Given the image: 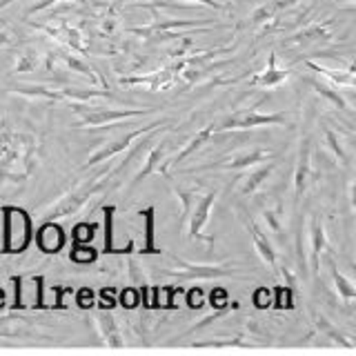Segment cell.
I'll return each mask as SVG.
<instances>
[{"instance_id":"6da1fadb","label":"cell","mask_w":356,"mask_h":356,"mask_svg":"<svg viewBox=\"0 0 356 356\" xmlns=\"http://www.w3.org/2000/svg\"><path fill=\"white\" fill-rule=\"evenodd\" d=\"M33 241V222L29 211L16 205L3 207V252L22 254Z\"/></svg>"},{"instance_id":"7a4b0ae2","label":"cell","mask_w":356,"mask_h":356,"mask_svg":"<svg viewBox=\"0 0 356 356\" xmlns=\"http://www.w3.org/2000/svg\"><path fill=\"white\" fill-rule=\"evenodd\" d=\"M127 163H120L116 170L111 172H100L96 176L89 178L87 183H83L81 187H76L74 192H70L65 198H60L58 203H56L49 211H47V218L49 220H56V218H63V216H70V214H76L78 209H81L85 203H89L98 192H103V189L107 187V183L114 178L122 167H125Z\"/></svg>"},{"instance_id":"3957f363","label":"cell","mask_w":356,"mask_h":356,"mask_svg":"<svg viewBox=\"0 0 356 356\" xmlns=\"http://www.w3.org/2000/svg\"><path fill=\"white\" fill-rule=\"evenodd\" d=\"M72 109L76 111L78 116V125L81 127H109L116 125L120 120L127 118H136V116H145L152 114L154 109H109V107H87L83 103H72Z\"/></svg>"},{"instance_id":"277c9868","label":"cell","mask_w":356,"mask_h":356,"mask_svg":"<svg viewBox=\"0 0 356 356\" xmlns=\"http://www.w3.org/2000/svg\"><path fill=\"white\" fill-rule=\"evenodd\" d=\"M276 159V152L270 147H248V149H241V152H234L229 156H222L216 163H205V165H198L192 167L189 172H207V170H218V172H234V170H245V167H254L259 163H267V161H274Z\"/></svg>"},{"instance_id":"5b68a950","label":"cell","mask_w":356,"mask_h":356,"mask_svg":"<svg viewBox=\"0 0 356 356\" xmlns=\"http://www.w3.org/2000/svg\"><path fill=\"white\" fill-rule=\"evenodd\" d=\"M289 116L285 111H263L259 107H250L245 111L227 116L216 125V131H232V129H254V127H267V125H287Z\"/></svg>"},{"instance_id":"8992f818","label":"cell","mask_w":356,"mask_h":356,"mask_svg":"<svg viewBox=\"0 0 356 356\" xmlns=\"http://www.w3.org/2000/svg\"><path fill=\"white\" fill-rule=\"evenodd\" d=\"M192 63V56L189 58H181L172 65L163 67V70L154 72V74H143V76H122L120 85H145L149 87L152 92H167L170 87H174V83L178 81V74L185 70V65Z\"/></svg>"},{"instance_id":"52a82bcc","label":"cell","mask_w":356,"mask_h":356,"mask_svg":"<svg viewBox=\"0 0 356 356\" xmlns=\"http://www.w3.org/2000/svg\"><path fill=\"white\" fill-rule=\"evenodd\" d=\"M165 125H170V122H167V120H156V122H152V125H145V127H138V129H134V131L125 134V136H120V138H116L114 143H109V145H105V147H100L98 152H94V154L87 159L85 167H94V165H100V163H107L109 159H114V156H116L118 152H125L136 138L147 136V134H152V131H156V129H161V127H165Z\"/></svg>"},{"instance_id":"ba28073f","label":"cell","mask_w":356,"mask_h":356,"mask_svg":"<svg viewBox=\"0 0 356 356\" xmlns=\"http://www.w3.org/2000/svg\"><path fill=\"white\" fill-rule=\"evenodd\" d=\"M214 203H216V192H207L196 200L192 214H189V218H187L189 220V241L214 245V236H207L205 234V225L209 220V211H211V207H214Z\"/></svg>"},{"instance_id":"9c48e42d","label":"cell","mask_w":356,"mask_h":356,"mask_svg":"<svg viewBox=\"0 0 356 356\" xmlns=\"http://www.w3.org/2000/svg\"><path fill=\"white\" fill-rule=\"evenodd\" d=\"M214 134H216V125H214V122H211V125H207V127H203V129H198V131L194 134V136L183 145V149H181V152H176V154L172 156V159H165V161L159 165V170H156V172L163 174V176H170V170H172V167H178L183 161H187L189 156H192L196 149L203 147V145H205L211 136H214Z\"/></svg>"},{"instance_id":"30bf717a","label":"cell","mask_w":356,"mask_h":356,"mask_svg":"<svg viewBox=\"0 0 356 356\" xmlns=\"http://www.w3.org/2000/svg\"><path fill=\"white\" fill-rule=\"evenodd\" d=\"M312 136L309 134H303L298 143V159H296V170H294V194L296 200L303 198L305 189L309 185V178H312Z\"/></svg>"},{"instance_id":"8fae6325","label":"cell","mask_w":356,"mask_h":356,"mask_svg":"<svg viewBox=\"0 0 356 356\" xmlns=\"http://www.w3.org/2000/svg\"><path fill=\"white\" fill-rule=\"evenodd\" d=\"M238 214H241L243 225L248 227V232H250L252 243H254V250L259 252L261 259H263L267 265H270L274 272H276V270H278V263H276V252H274V248H272L270 238H267V234L261 229V225H259V222H256V220H254L250 214H245L243 207H238Z\"/></svg>"},{"instance_id":"7c38bea8","label":"cell","mask_w":356,"mask_h":356,"mask_svg":"<svg viewBox=\"0 0 356 356\" xmlns=\"http://www.w3.org/2000/svg\"><path fill=\"white\" fill-rule=\"evenodd\" d=\"M309 236H312V278L318 285L321 281V261L325 256V222H323L321 214H312L309 218Z\"/></svg>"},{"instance_id":"4fadbf2b","label":"cell","mask_w":356,"mask_h":356,"mask_svg":"<svg viewBox=\"0 0 356 356\" xmlns=\"http://www.w3.org/2000/svg\"><path fill=\"white\" fill-rule=\"evenodd\" d=\"M172 261V270L170 274L178 276V278H216V276H232V270H222V267H214V265H194L187 263L178 256H170Z\"/></svg>"},{"instance_id":"5bb4252c","label":"cell","mask_w":356,"mask_h":356,"mask_svg":"<svg viewBox=\"0 0 356 356\" xmlns=\"http://www.w3.org/2000/svg\"><path fill=\"white\" fill-rule=\"evenodd\" d=\"M33 27L40 29V31H47L51 38L60 40L67 49H72V51L81 54V56H85V54H87V42H85V36H83L81 29H78V27L67 25V22H60V27H49V25H33Z\"/></svg>"},{"instance_id":"9a60e30c","label":"cell","mask_w":356,"mask_h":356,"mask_svg":"<svg viewBox=\"0 0 356 356\" xmlns=\"http://www.w3.org/2000/svg\"><path fill=\"white\" fill-rule=\"evenodd\" d=\"M211 20H167V22H156V25H147V27H129V33H136V36H145V38H154L161 36L167 38L170 31L176 29H189V27H203L209 25Z\"/></svg>"},{"instance_id":"2e32d148","label":"cell","mask_w":356,"mask_h":356,"mask_svg":"<svg viewBox=\"0 0 356 356\" xmlns=\"http://www.w3.org/2000/svg\"><path fill=\"white\" fill-rule=\"evenodd\" d=\"M300 3V0H270V3L259 5L250 16V25L254 27H265V31L270 29L274 22L278 20V14L285 9H289L292 5Z\"/></svg>"},{"instance_id":"e0dca14e","label":"cell","mask_w":356,"mask_h":356,"mask_svg":"<svg viewBox=\"0 0 356 356\" xmlns=\"http://www.w3.org/2000/svg\"><path fill=\"white\" fill-rule=\"evenodd\" d=\"M65 243H67L65 232L58 222H54V220L42 222L40 229L36 232V245L44 254H58L65 248Z\"/></svg>"},{"instance_id":"ac0fdd59","label":"cell","mask_w":356,"mask_h":356,"mask_svg":"<svg viewBox=\"0 0 356 356\" xmlns=\"http://www.w3.org/2000/svg\"><path fill=\"white\" fill-rule=\"evenodd\" d=\"M287 78H289V72L287 70H278V67H276V51H270L267 67L261 74H254L250 78V85L263 87V89H276L278 85H283Z\"/></svg>"},{"instance_id":"d6986e66","label":"cell","mask_w":356,"mask_h":356,"mask_svg":"<svg viewBox=\"0 0 356 356\" xmlns=\"http://www.w3.org/2000/svg\"><path fill=\"white\" fill-rule=\"evenodd\" d=\"M332 38V31H330V22H314L305 29H300L296 33H292L289 38L283 40L285 47L289 44H309V42H327Z\"/></svg>"},{"instance_id":"ffe728a7","label":"cell","mask_w":356,"mask_h":356,"mask_svg":"<svg viewBox=\"0 0 356 356\" xmlns=\"http://www.w3.org/2000/svg\"><path fill=\"white\" fill-rule=\"evenodd\" d=\"M274 170H276V163L272 161L270 165H263V167H259V170H254L252 174L238 178L236 194L238 196H252V194H256V189L263 187L267 181H270V176H272Z\"/></svg>"},{"instance_id":"44dd1931","label":"cell","mask_w":356,"mask_h":356,"mask_svg":"<svg viewBox=\"0 0 356 356\" xmlns=\"http://www.w3.org/2000/svg\"><path fill=\"white\" fill-rule=\"evenodd\" d=\"M56 56H58V60H63L70 70L74 72V74H81V76H85V78H89L92 83H100V76H98V70L92 65V63H87L85 60V56H74V51L72 49H58L56 51Z\"/></svg>"},{"instance_id":"7402d4cb","label":"cell","mask_w":356,"mask_h":356,"mask_svg":"<svg viewBox=\"0 0 356 356\" xmlns=\"http://www.w3.org/2000/svg\"><path fill=\"white\" fill-rule=\"evenodd\" d=\"M96 325H98L100 334H103L105 343L114 345V348H120V345H122V334H120V330H118L116 318L111 316V312H107V309L100 307L98 316H96Z\"/></svg>"},{"instance_id":"603a6c76","label":"cell","mask_w":356,"mask_h":356,"mask_svg":"<svg viewBox=\"0 0 356 356\" xmlns=\"http://www.w3.org/2000/svg\"><path fill=\"white\" fill-rule=\"evenodd\" d=\"M167 149H170V143H167V140H163V143H159V145H154V149L147 154V159H145V165L138 170V174L134 176V185L143 183L149 174H154L156 170H159V165L163 163Z\"/></svg>"},{"instance_id":"cb8c5ba5","label":"cell","mask_w":356,"mask_h":356,"mask_svg":"<svg viewBox=\"0 0 356 356\" xmlns=\"http://www.w3.org/2000/svg\"><path fill=\"white\" fill-rule=\"evenodd\" d=\"M305 65L309 67L312 72H316L321 76H325L327 81H332L334 85H339V87H354V67H350L348 72H343V70H327V67H323L314 60H305Z\"/></svg>"},{"instance_id":"d4e9b609","label":"cell","mask_w":356,"mask_h":356,"mask_svg":"<svg viewBox=\"0 0 356 356\" xmlns=\"http://www.w3.org/2000/svg\"><path fill=\"white\" fill-rule=\"evenodd\" d=\"M327 263H330V274H332V281H334V287H337L339 296H341L348 305L354 303V298H356V287H354V283L350 281L348 276H343V274L339 272L337 263H334V256H327Z\"/></svg>"},{"instance_id":"484cf974","label":"cell","mask_w":356,"mask_h":356,"mask_svg":"<svg viewBox=\"0 0 356 356\" xmlns=\"http://www.w3.org/2000/svg\"><path fill=\"white\" fill-rule=\"evenodd\" d=\"M307 83H309V87L314 89V92H316L321 98H325L334 109H339V111H350L348 100H345V98H343V94H341V92H337V89H334L332 85L321 83V81H316V78H309Z\"/></svg>"},{"instance_id":"4316f807","label":"cell","mask_w":356,"mask_h":356,"mask_svg":"<svg viewBox=\"0 0 356 356\" xmlns=\"http://www.w3.org/2000/svg\"><path fill=\"white\" fill-rule=\"evenodd\" d=\"M323 127V140H325V145H327V149L337 156V161L341 163V165H350V154L345 152V147H343V140L339 138V134L334 131V129H330V125H321Z\"/></svg>"},{"instance_id":"83f0119b","label":"cell","mask_w":356,"mask_h":356,"mask_svg":"<svg viewBox=\"0 0 356 356\" xmlns=\"http://www.w3.org/2000/svg\"><path fill=\"white\" fill-rule=\"evenodd\" d=\"M140 216L145 218V245H143V250L140 254H161L163 250H159L154 245V222H156V209L149 205V207H145L140 211Z\"/></svg>"},{"instance_id":"f1b7e54d","label":"cell","mask_w":356,"mask_h":356,"mask_svg":"<svg viewBox=\"0 0 356 356\" xmlns=\"http://www.w3.org/2000/svg\"><path fill=\"white\" fill-rule=\"evenodd\" d=\"M114 214H116V207L109 205L103 209V216H105V245H103V254H127L131 250H116L114 248Z\"/></svg>"},{"instance_id":"f546056e","label":"cell","mask_w":356,"mask_h":356,"mask_svg":"<svg viewBox=\"0 0 356 356\" xmlns=\"http://www.w3.org/2000/svg\"><path fill=\"white\" fill-rule=\"evenodd\" d=\"M263 218L267 222V227H270V232L276 236V241H285V227H283V207L276 205V207H267L263 211Z\"/></svg>"},{"instance_id":"4dcf8cb0","label":"cell","mask_w":356,"mask_h":356,"mask_svg":"<svg viewBox=\"0 0 356 356\" xmlns=\"http://www.w3.org/2000/svg\"><path fill=\"white\" fill-rule=\"evenodd\" d=\"M316 327L325 334V337L330 339V341H334V343H341V345H345V348H354V343H352V339H348L345 334L339 330V327H334V323H330L325 316H316Z\"/></svg>"},{"instance_id":"1f68e13d","label":"cell","mask_w":356,"mask_h":356,"mask_svg":"<svg viewBox=\"0 0 356 356\" xmlns=\"http://www.w3.org/2000/svg\"><path fill=\"white\" fill-rule=\"evenodd\" d=\"M36 67H38V54L27 51V54L20 56V60H18L14 72L16 74H29V72H36Z\"/></svg>"},{"instance_id":"d6a6232c","label":"cell","mask_w":356,"mask_h":356,"mask_svg":"<svg viewBox=\"0 0 356 356\" xmlns=\"http://www.w3.org/2000/svg\"><path fill=\"white\" fill-rule=\"evenodd\" d=\"M294 289H289V287H276V300H274V305L276 307H294Z\"/></svg>"},{"instance_id":"836d02e7","label":"cell","mask_w":356,"mask_h":356,"mask_svg":"<svg viewBox=\"0 0 356 356\" xmlns=\"http://www.w3.org/2000/svg\"><path fill=\"white\" fill-rule=\"evenodd\" d=\"M11 285H14V309H22L25 303H22V276H11Z\"/></svg>"},{"instance_id":"e575fe53","label":"cell","mask_w":356,"mask_h":356,"mask_svg":"<svg viewBox=\"0 0 356 356\" xmlns=\"http://www.w3.org/2000/svg\"><path fill=\"white\" fill-rule=\"evenodd\" d=\"M33 285H36V298H33V307L44 309V298H42V287H44V276H33Z\"/></svg>"},{"instance_id":"d590c367","label":"cell","mask_w":356,"mask_h":356,"mask_svg":"<svg viewBox=\"0 0 356 356\" xmlns=\"http://www.w3.org/2000/svg\"><path fill=\"white\" fill-rule=\"evenodd\" d=\"M138 298H140V294L136 292V289H125V292H122V305H125V307H136Z\"/></svg>"},{"instance_id":"8d00e7d4","label":"cell","mask_w":356,"mask_h":356,"mask_svg":"<svg viewBox=\"0 0 356 356\" xmlns=\"http://www.w3.org/2000/svg\"><path fill=\"white\" fill-rule=\"evenodd\" d=\"M187 305L192 309L203 307V296H200V289H192V292L187 294Z\"/></svg>"},{"instance_id":"74e56055","label":"cell","mask_w":356,"mask_h":356,"mask_svg":"<svg viewBox=\"0 0 356 356\" xmlns=\"http://www.w3.org/2000/svg\"><path fill=\"white\" fill-rule=\"evenodd\" d=\"M58 3H65V0H40V3H36V5H33V7L27 11V16H31V14H38V11L47 9V7H51V5H58ZM70 3H72V0H70Z\"/></svg>"},{"instance_id":"f35d334b","label":"cell","mask_w":356,"mask_h":356,"mask_svg":"<svg viewBox=\"0 0 356 356\" xmlns=\"http://www.w3.org/2000/svg\"><path fill=\"white\" fill-rule=\"evenodd\" d=\"M254 303H256V307H267V303H270V294H267L265 287H261L259 292L254 294Z\"/></svg>"},{"instance_id":"ab89813d","label":"cell","mask_w":356,"mask_h":356,"mask_svg":"<svg viewBox=\"0 0 356 356\" xmlns=\"http://www.w3.org/2000/svg\"><path fill=\"white\" fill-rule=\"evenodd\" d=\"M54 292H56V303H54V307H56V309H63V307H65V303H63V296H65V294H72V289L54 287Z\"/></svg>"},{"instance_id":"60d3db41","label":"cell","mask_w":356,"mask_h":356,"mask_svg":"<svg viewBox=\"0 0 356 356\" xmlns=\"http://www.w3.org/2000/svg\"><path fill=\"white\" fill-rule=\"evenodd\" d=\"M189 3H200V5L211 7V9H216V11H227V7L222 5V3H216V0H189Z\"/></svg>"},{"instance_id":"b9f144b4","label":"cell","mask_w":356,"mask_h":356,"mask_svg":"<svg viewBox=\"0 0 356 356\" xmlns=\"http://www.w3.org/2000/svg\"><path fill=\"white\" fill-rule=\"evenodd\" d=\"M78 305H81V307H92V292H89V289H83V292L78 294Z\"/></svg>"},{"instance_id":"7bdbcfd3","label":"cell","mask_w":356,"mask_h":356,"mask_svg":"<svg viewBox=\"0 0 356 356\" xmlns=\"http://www.w3.org/2000/svg\"><path fill=\"white\" fill-rule=\"evenodd\" d=\"M7 44H11V36L7 31H0V47H7Z\"/></svg>"},{"instance_id":"ee69618b","label":"cell","mask_w":356,"mask_h":356,"mask_svg":"<svg viewBox=\"0 0 356 356\" xmlns=\"http://www.w3.org/2000/svg\"><path fill=\"white\" fill-rule=\"evenodd\" d=\"M5 305V294H3V289H0V307Z\"/></svg>"}]
</instances>
